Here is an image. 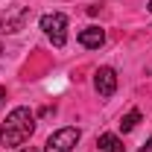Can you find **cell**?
<instances>
[{"mask_svg":"<svg viewBox=\"0 0 152 152\" xmlns=\"http://www.w3.org/2000/svg\"><path fill=\"white\" fill-rule=\"evenodd\" d=\"M32 132H35V114L26 105H18L6 114V120L0 126V146H20L29 140Z\"/></svg>","mask_w":152,"mask_h":152,"instance_id":"cell-1","label":"cell"},{"mask_svg":"<svg viewBox=\"0 0 152 152\" xmlns=\"http://www.w3.org/2000/svg\"><path fill=\"white\" fill-rule=\"evenodd\" d=\"M38 23H41L44 35L53 41V47H64V41H67V15L50 12V15H41Z\"/></svg>","mask_w":152,"mask_h":152,"instance_id":"cell-2","label":"cell"},{"mask_svg":"<svg viewBox=\"0 0 152 152\" xmlns=\"http://www.w3.org/2000/svg\"><path fill=\"white\" fill-rule=\"evenodd\" d=\"M79 137H82V132H79V129L64 126V129H58V132H53L50 137H47L44 152H70L76 143H79Z\"/></svg>","mask_w":152,"mask_h":152,"instance_id":"cell-3","label":"cell"},{"mask_svg":"<svg viewBox=\"0 0 152 152\" xmlns=\"http://www.w3.org/2000/svg\"><path fill=\"white\" fill-rule=\"evenodd\" d=\"M94 88L99 96H114V91H117V70L114 67H99L94 73Z\"/></svg>","mask_w":152,"mask_h":152,"instance_id":"cell-4","label":"cell"},{"mask_svg":"<svg viewBox=\"0 0 152 152\" xmlns=\"http://www.w3.org/2000/svg\"><path fill=\"white\" fill-rule=\"evenodd\" d=\"M79 44L88 47V50H99V47L105 44V29H99V26H85V29L79 32Z\"/></svg>","mask_w":152,"mask_h":152,"instance_id":"cell-5","label":"cell"},{"mask_svg":"<svg viewBox=\"0 0 152 152\" xmlns=\"http://www.w3.org/2000/svg\"><path fill=\"white\" fill-rule=\"evenodd\" d=\"M96 149H99V152H123L126 146H123V140H120L117 134L105 132V134H99V140H96Z\"/></svg>","mask_w":152,"mask_h":152,"instance_id":"cell-6","label":"cell"},{"mask_svg":"<svg viewBox=\"0 0 152 152\" xmlns=\"http://www.w3.org/2000/svg\"><path fill=\"white\" fill-rule=\"evenodd\" d=\"M137 123H140V111H137V108H132V111H129L123 120H120V129H123V132H132Z\"/></svg>","mask_w":152,"mask_h":152,"instance_id":"cell-7","label":"cell"},{"mask_svg":"<svg viewBox=\"0 0 152 152\" xmlns=\"http://www.w3.org/2000/svg\"><path fill=\"white\" fill-rule=\"evenodd\" d=\"M140 152H152V137L146 140V143H143V146H140Z\"/></svg>","mask_w":152,"mask_h":152,"instance_id":"cell-8","label":"cell"},{"mask_svg":"<svg viewBox=\"0 0 152 152\" xmlns=\"http://www.w3.org/2000/svg\"><path fill=\"white\" fill-rule=\"evenodd\" d=\"M3 99H6V88L0 85V102H3Z\"/></svg>","mask_w":152,"mask_h":152,"instance_id":"cell-9","label":"cell"},{"mask_svg":"<svg viewBox=\"0 0 152 152\" xmlns=\"http://www.w3.org/2000/svg\"><path fill=\"white\" fill-rule=\"evenodd\" d=\"M20 152H38V149H35V146H26V149H20Z\"/></svg>","mask_w":152,"mask_h":152,"instance_id":"cell-10","label":"cell"},{"mask_svg":"<svg viewBox=\"0 0 152 152\" xmlns=\"http://www.w3.org/2000/svg\"><path fill=\"white\" fill-rule=\"evenodd\" d=\"M146 9H149V12H152V0H149V3H146Z\"/></svg>","mask_w":152,"mask_h":152,"instance_id":"cell-11","label":"cell"}]
</instances>
